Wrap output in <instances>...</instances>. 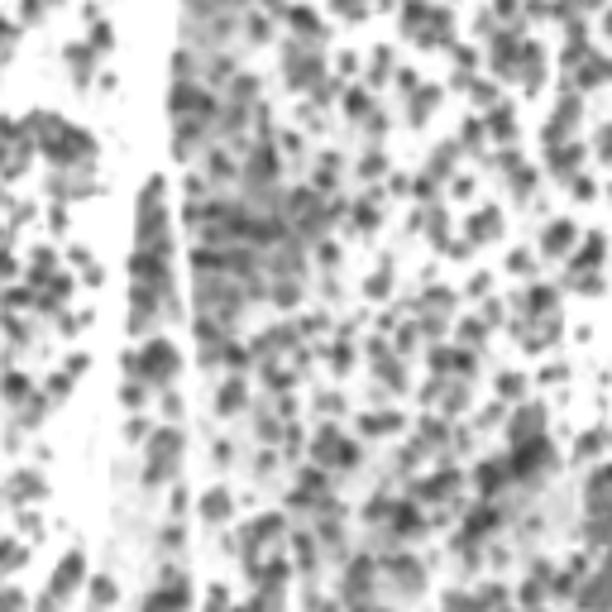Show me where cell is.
<instances>
[{
	"label": "cell",
	"mask_w": 612,
	"mask_h": 612,
	"mask_svg": "<svg viewBox=\"0 0 612 612\" xmlns=\"http://www.w3.org/2000/svg\"><path fill=\"white\" fill-rule=\"evenodd\" d=\"M172 349H163V345H149V369H158V373H172Z\"/></svg>",
	"instance_id": "obj_1"
}]
</instances>
